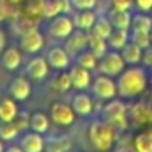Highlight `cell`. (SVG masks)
<instances>
[{"label":"cell","mask_w":152,"mask_h":152,"mask_svg":"<svg viewBox=\"0 0 152 152\" xmlns=\"http://www.w3.org/2000/svg\"><path fill=\"white\" fill-rule=\"evenodd\" d=\"M8 93L13 100L18 102H25L30 98L31 95V85L25 77H15L8 85Z\"/></svg>","instance_id":"cell-13"},{"label":"cell","mask_w":152,"mask_h":152,"mask_svg":"<svg viewBox=\"0 0 152 152\" xmlns=\"http://www.w3.org/2000/svg\"><path fill=\"white\" fill-rule=\"evenodd\" d=\"M108 18L113 28H116V30H129L131 28L132 15L129 12H110Z\"/></svg>","instance_id":"cell-27"},{"label":"cell","mask_w":152,"mask_h":152,"mask_svg":"<svg viewBox=\"0 0 152 152\" xmlns=\"http://www.w3.org/2000/svg\"><path fill=\"white\" fill-rule=\"evenodd\" d=\"M134 7L139 12H145V13H151L152 10V0H132Z\"/></svg>","instance_id":"cell-35"},{"label":"cell","mask_w":152,"mask_h":152,"mask_svg":"<svg viewBox=\"0 0 152 152\" xmlns=\"http://www.w3.org/2000/svg\"><path fill=\"white\" fill-rule=\"evenodd\" d=\"M70 0H44L43 5V17L44 18H54L61 13L69 12Z\"/></svg>","instance_id":"cell-18"},{"label":"cell","mask_w":152,"mask_h":152,"mask_svg":"<svg viewBox=\"0 0 152 152\" xmlns=\"http://www.w3.org/2000/svg\"><path fill=\"white\" fill-rule=\"evenodd\" d=\"M75 64L80 66V67H83V69L93 70V69H96V66H98V57L87 48V49H83L82 53H79L75 56Z\"/></svg>","instance_id":"cell-28"},{"label":"cell","mask_w":152,"mask_h":152,"mask_svg":"<svg viewBox=\"0 0 152 152\" xmlns=\"http://www.w3.org/2000/svg\"><path fill=\"white\" fill-rule=\"evenodd\" d=\"M44 38L36 28H28L20 34V48L26 54H36L43 49Z\"/></svg>","instance_id":"cell-8"},{"label":"cell","mask_w":152,"mask_h":152,"mask_svg":"<svg viewBox=\"0 0 152 152\" xmlns=\"http://www.w3.org/2000/svg\"><path fill=\"white\" fill-rule=\"evenodd\" d=\"M10 13H12L10 5H8V4H5L4 0H0V21L7 20V18L10 17Z\"/></svg>","instance_id":"cell-38"},{"label":"cell","mask_w":152,"mask_h":152,"mask_svg":"<svg viewBox=\"0 0 152 152\" xmlns=\"http://www.w3.org/2000/svg\"><path fill=\"white\" fill-rule=\"evenodd\" d=\"M5 44H7V39H5V33L2 30H0V54L4 53L5 49Z\"/></svg>","instance_id":"cell-39"},{"label":"cell","mask_w":152,"mask_h":152,"mask_svg":"<svg viewBox=\"0 0 152 152\" xmlns=\"http://www.w3.org/2000/svg\"><path fill=\"white\" fill-rule=\"evenodd\" d=\"M129 41L134 44H137L141 49H145L152 44L151 41V31L144 30H129Z\"/></svg>","instance_id":"cell-30"},{"label":"cell","mask_w":152,"mask_h":152,"mask_svg":"<svg viewBox=\"0 0 152 152\" xmlns=\"http://www.w3.org/2000/svg\"><path fill=\"white\" fill-rule=\"evenodd\" d=\"M129 30H144V31H151L152 30V17L147 15L145 12L132 15L131 20V28Z\"/></svg>","instance_id":"cell-31"},{"label":"cell","mask_w":152,"mask_h":152,"mask_svg":"<svg viewBox=\"0 0 152 152\" xmlns=\"http://www.w3.org/2000/svg\"><path fill=\"white\" fill-rule=\"evenodd\" d=\"M151 17H152V10H151Z\"/></svg>","instance_id":"cell-43"},{"label":"cell","mask_w":152,"mask_h":152,"mask_svg":"<svg viewBox=\"0 0 152 152\" xmlns=\"http://www.w3.org/2000/svg\"><path fill=\"white\" fill-rule=\"evenodd\" d=\"M88 48V31L83 30H74L69 36L66 38V49L67 53L72 56H77L79 53H82L83 49Z\"/></svg>","instance_id":"cell-9"},{"label":"cell","mask_w":152,"mask_h":152,"mask_svg":"<svg viewBox=\"0 0 152 152\" xmlns=\"http://www.w3.org/2000/svg\"><path fill=\"white\" fill-rule=\"evenodd\" d=\"M21 61H23V57H21V53L17 48H5L4 53L0 54V62L8 72L17 70L21 66Z\"/></svg>","instance_id":"cell-17"},{"label":"cell","mask_w":152,"mask_h":152,"mask_svg":"<svg viewBox=\"0 0 152 152\" xmlns=\"http://www.w3.org/2000/svg\"><path fill=\"white\" fill-rule=\"evenodd\" d=\"M124 69H126L124 59H123L121 53L115 49H108V53L98 59V66H96V70L100 74H105V75L110 77H118Z\"/></svg>","instance_id":"cell-4"},{"label":"cell","mask_w":152,"mask_h":152,"mask_svg":"<svg viewBox=\"0 0 152 152\" xmlns=\"http://www.w3.org/2000/svg\"><path fill=\"white\" fill-rule=\"evenodd\" d=\"M141 64L144 67H152V44L144 49V54H142V62Z\"/></svg>","instance_id":"cell-37"},{"label":"cell","mask_w":152,"mask_h":152,"mask_svg":"<svg viewBox=\"0 0 152 152\" xmlns=\"http://www.w3.org/2000/svg\"><path fill=\"white\" fill-rule=\"evenodd\" d=\"M69 75H70V82H72V88L79 90H87L90 85H92V74H90L88 69H83L80 66H74L70 67L69 70Z\"/></svg>","instance_id":"cell-11"},{"label":"cell","mask_w":152,"mask_h":152,"mask_svg":"<svg viewBox=\"0 0 152 152\" xmlns=\"http://www.w3.org/2000/svg\"><path fill=\"white\" fill-rule=\"evenodd\" d=\"M134 152H152V129L139 132L134 137Z\"/></svg>","instance_id":"cell-26"},{"label":"cell","mask_w":152,"mask_h":152,"mask_svg":"<svg viewBox=\"0 0 152 152\" xmlns=\"http://www.w3.org/2000/svg\"><path fill=\"white\" fill-rule=\"evenodd\" d=\"M51 88L57 93H66L72 88V82H70V75L66 70H57L56 77L51 82Z\"/></svg>","instance_id":"cell-25"},{"label":"cell","mask_w":152,"mask_h":152,"mask_svg":"<svg viewBox=\"0 0 152 152\" xmlns=\"http://www.w3.org/2000/svg\"><path fill=\"white\" fill-rule=\"evenodd\" d=\"M102 119L113 126L116 131L126 129V105L118 98H113L106 102V105L102 110Z\"/></svg>","instance_id":"cell-3"},{"label":"cell","mask_w":152,"mask_h":152,"mask_svg":"<svg viewBox=\"0 0 152 152\" xmlns=\"http://www.w3.org/2000/svg\"><path fill=\"white\" fill-rule=\"evenodd\" d=\"M72 141L69 136H49L44 139V152H69Z\"/></svg>","instance_id":"cell-16"},{"label":"cell","mask_w":152,"mask_h":152,"mask_svg":"<svg viewBox=\"0 0 152 152\" xmlns=\"http://www.w3.org/2000/svg\"><path fill=\"white\" fill-rule=\"evenodd\" d=\"M118 131L110 123L95 119L88 128V139L96 152H110L115 145Z\"/></svg>","instance_id":"cell-2"},{"label":"cell","mask_w":152,"mask_h":152,"mask_svg":"<svg viewBox=\"0 0 152 152\" xmlns=\"http://www.w3.org/2000/svg\"><path fill=\"white\" fill-rule=\"evenodd\" d=\"M5 149H4V141H2V139H0V152H4Z\"/></svg>","instance_id":"cell-41"},{"label":"cell","mask_w":152,"mask_h":152,"mask_svg":"<svg viewBox=\"0 0 152 152\" xmlns=\"http://www.w3.org/2000/svg\"><path fill=\"white\" fill-rule=\"evenodd\" d=\"M149 75L145 67L141 66H131L126 67L118 75L116 85H118V96L128 100L139 96L145 88H147Z\"/></svg>","instance_id":"cell-1"},{"label":"cell","mask_w":152,"mask_h":152,"mask_svg":"<svg viewBox=\"0 0 152 152\" xmlns=\"http://www.w3.org/2000/svg\"><path fill=\"white\" fill-rule=\"evenodd\" d=\"M20 147L25 152H44V137L39 132H25L20 139Z\"/></svg>","instance_id":"cell-15"},{"label":"cell","mask_w":152,"mask_h":152,"mask_svg":"<svg viewBox=\"0 0 152 152\" xmlns=\"http://www.w3.org/2000/svg\"><path fill=\"white\" fill-rule=\"evenodd\" d=\"M49 118L57 126H72L75 123V111L62 102H54L49 106Z\"/></svg>","instance_id":"cell-6"},{"label":"cell","mask_w":152,"mask_h":152,"mask_svg":"<svg viewBox=\"0 0 152 152\" xmlns=\"http://www.w3.org/2000/svg\"><path fill=\"white\" fill-rule=\"evenodd\" d=\"M88 49L100 59V57H103L106 53H108L110 48H108L106 39L98 38V36H95V34H92V33H88Z\"/></svg>","instance_id":"cell-29"},{"label":"cell","mask_w":152,"mask_h":152,"mask_svg":"<svg viewBox=\"0 0 152 152\" xmlns=\"http://www.w3.org/2000/svg\"><path fill=\"white\" fill-rule=\"evenodd\" d=\"M113 30H115V28H113L110 18L108 17H103V15H98V17H96L95 25H93V28L88 31V33L95 34V36H98V38H103V39H108V36L111 34Z\"/></svg>","instance_id":"cell-24"},{"label":"cell","mask_w":152,"mask_h":152,"mask_svg":"<svg viewBox=\"0 0 152 152\" xmlns=\"http://www.w3.org/2000/svg\"><path fill=\"white\" fill-rule=\"evenodd\" d=\"M49 124H51V118L48 115L41 111H36L33 115H30V129L39 134H46L49 131Z\"/></svg>","instance_id":"cell-21"},{"label":"cell","mask_w":152,"mask_h":152,"mask_svg":"<svg viewBox=\"0 0 152 152\" xmlns=\"http://www.w3.org/2000/svg\"><path fill=\"white\" fill-rule=\"evenodd\" d=\"M20 128L17 126L15 121H10V123H2L0 121V139L2 141H13V139L18 137L20 134Z\"/></svg>","instance_id":"cell-32"},{"label":"cell","mask_w":152,"mask_h":152,"mask_svg":"<svg viewBox=\"0 0 152 152\" xmlns=\"http://www.w3.org/2000/svg\"><path fill=\"white\" fill-rule=\"evenodd\" d=\"M46 61L49 64L51 69L54 70H66L70 66V54L67 53L66 48L61 46H54L48 51L46 54Z\"/></svg>","instance_id":"cell-10"},{"label":"cell","mask_w":152,"mask_h":152,"mask_svg":"<svg viewBox=\"0 0 152 152\" xmlns=\"http://www.w3.org/2000/svg\"><path fill=\"white\" fill-rule=\"evenodd\" d=\"M15 123H17V126L20 128V131H23V129L30 128V116L28 115H20V113H18L17 118H15Z\"/></svg>","instance_id":"cell-36"},{"label":"cell","mask_w":152,"mask_h":152,"mask_svg":"<svg viewBox=\"0 0 152 152\" xmlns=\"http://www.w3.org/2000/svg\"><path fill=\"white\" fill-rule=\"evenodd\" d=\"M110 7H111V12H129L134 4L132 0H110Z\"/></svg>","instance_id":"cell-33"},{"label":"cell","mask_w":152,"mask_h":152,"mask_svg":"<svg viewBox=\"0 0 152 152\" xmlns=\"http://www.w3.org/2000/svg\"><path fill=\"white\" fill-rule=\"evenodd\" d=\"M96 12L93 10H77V13L74 15V26L77 30H83V31H90L93 28L96 21Z\"/></svg>","instance_id":"cell-19"},{"label":"cell","mask_w":152,"mask_h":152,"mask_svg":"<svg viewBox=\"0 0 152 152\" xmlns=\"http://www.w3.org/2000/svg\"><path fill=\"white\" fill-rule=\"evenodd\" d=\"M4 152H25V151L20 147V145H13V147H8V149H5Z\"/></svg>","instance_id":"cell-40"},{"label":"cell","mask_w":152,"mask_h":152,"mask_svg":"<svg viewBox=\"0 0 152 152\" xmlns=\"http://www.w3.org/2000/svg\"><path fill=\"white\" fill-rule=\"evenodd\" d=\"M142 54H144V49H141L137 44L131 43V41L121 49V56L126 66H139L142 62Z\"/></svg>","instance_id":"cell-20"},{"label":"cell","mask_w":152,"mask_h":152,"mask_svg":"<svg viewBox=\"0 0 152 152\" xmlns=\"http://www.w3.org/2000/svg\"><path fill=\"white\" fill-rule=\"evenodd\" d=\"M70 5L75 10H93L96 7V0H70Z\"/></svg>","instance_id":"cell-34"},{"label":"cell","mask_w":152,"mask_h":152,"mask_svg":"<svg viewBox=\"0 0 152 152\" xmlns=\"http://www.w3.org/2000/svg\"><path fill=\"white\" fill-rule=\"evenodd\" d=\"M49 74V64H48L46 57H33L28 61L26 64V75L31 80H43Z\"/></svg>","instance_id":"cell-12"},{"label":"cell","mask_w":152,"mask_h":152,"mask_svg":"<svg viewBox=\"0 0 152 152\" xmlns=\"http://www.w3.org/2000/svg\"><path fill=\"white\" fill-rule=\"evenodd\" d=\"M70 106L75 111V115H79V116H88L93 113V100L90 95L83 93V90L72 96Z\"/></svg>","instance_id":"cell-14"},{"label":"cell","mask_w":152,"mask_h":152,"mask_svg":"<svg viewBox=\"0 0 152 152\" xmlns=\"http://www.w3.org/2000/svg\"><path fill=\"white\" fill-rule=\"evenodd\" d=\"M151 41H152V30H151Z\"/></svg>","instance_id":"cell-42"},{"label":"cell","mask_w":152,"mask_h":152,"mask_svg":"<svg viewBox=\"0 0 152 152\" xmlns=\"http://www.w3.org/2000/svg\"><path fill=\"white\" fill-rule=\"evenodd\" d=\"M74 30H75L74 20L70 17H67V13H61L57 17L51 18L49 25H48V33L53 38H57V39H66Z\"/></svg>","instance_id":"cell-7"},{"label":"cell","mask_w":152,"mask_h":152,"mask_svg":"<svg viewBox=\"0 0 152 152\" xmlns=\"http://www.w3.org/2000/svg\"><path fill=\"white\" fill-rule=\"evenodd\" d=\"M110 49H115V51H121L126 44L129 43V30H113L111 34L108 36L106 39Z\"/></svg>","instance_id":"cell-22"},{"label":"cell","mask_w":152,"mask_h":152,"mask_svg":"<svg viewBox=\"0 0 152 152\" xmlns=\"http://www.w3.org/2000/svg\"><path fill=\"white\" fill-rule=\"evenodd\" d=\"M92 93L95 95V98L102 100V102H110V100L118 96V85L116 80H113V77L100 74L92 80Z\"/></svg>","instance_id":"cell-5"},{"label":"cell","mask_w":152,"mask_h":152,"mask_svg":"<svg viewBox=\"0 0 152 152\" xmlns=\"http://www.w3.org/2000/svg\"><path fill=\"white\" fill-rule=\"evenodd\" d=\"M17 115H18V106L13 98H4L0 102V121L2 123L15 121Z\"/></svg>","instance_id":"cell-23"}]
</instances>
